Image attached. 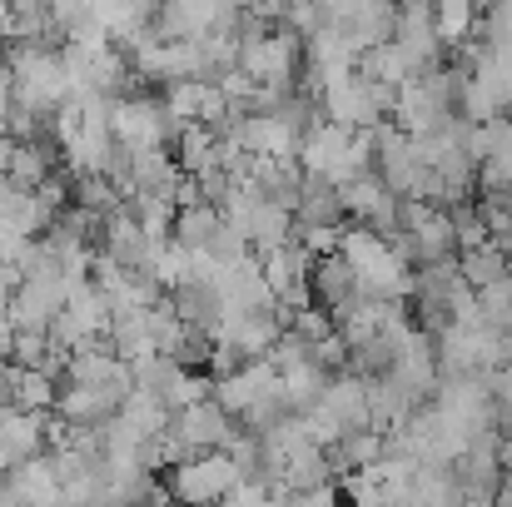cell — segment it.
Listing matches in <instances>:
<instances>
[{
    "label": "cell",
    "mask_w": 512,
    "mask_h": 507,
    "mask_svg": "<svg viewBox=\"0 0 512 507\" xmlns=\"http://www.w3.org/2000/svg\"><path fill=\"white\" fill-rule=\"evenodd\" d=\"M239 70L259 85V90H304V35H294L289 25L259 30L239 40Z\"/></svg>",
    "instance_id": "cell-1"
},
{
    "label": "cell",
    "mask_w": 512,
    "mask_h": 507,
    "mask_svg": "<svg viewBox=\"0 0 512 507\" xmlns=\"http://www.w3.org/2000/svg\"><path fill=\"white\" fill-rule=\"evenodd\" d=\"M413 269H433V264H453L458 259V229H453V209H438L428 199H403V224L388 239Z\"/></svg>",
    "instance_id": "cell-2"
},
{
    "label": "cell",
    "mask_w": 512,
    "mask_h": 507,
    "mask_svg": "<svg viewBox=\"0 0 512 507\" xmlns=\"http://www.w3.org/2000/svg\"><path fill=\"white\" fill-rule=\"evenodd\" d=\"M224 224L239 229L254 254H269V249H279V244H289V239L299 234V229H294V209L274 204V199H269L259 184H249V179H239V189L229 194Z\"/></svg>",
    "instance_id": "cell-3"
},
{
    "label": "cell",
    "mask_w": 512,
    "mask_h": 507,
    "mask_svg": "<svg viewBox=\"0 0 512 507\" xmlns=\"http://www.w3.org/2000/svg\"><path fill=\"white\" fill-rule=\"evenodd\" d=\"M110 130H115V140L130 155H140V150H170L174 135H179V120L170 115V105H165L160 90H140V95L115 100Z\"/></svg>",
    "instance_id": "cell-4"
},
{
    "label": "cell",
    "mask_w": 512,
    "mask_h": 507,
    "mask_svg": "<svg viewBox=\"0 0 512 507\" xmlns=\"http://www.w3.org/2000/svg\"><path fill=\"white\" fill-rule=\"evenodd\" d=\"M239 483L244 478L229 453H194V458L165 468V488H170L174 507H224V498Z\"/></svg>",
    "instance_id": "cell-5"
},
{
    "label": "cell",
    "mask_w": 512,
    "mask_h": 507,
    "mask_svg": "<svg viewBox=\"0 0 512 507\" xmlns=\"http://www.w3.org/2000/svg\"><path fill=\"white\" fill-rule=\"evenodd\" d=\"M130 393H135V373H125L115 383H70V388H60L55 413L70 428H80V433H100V428H110L120 418V408L130 403Z\"/></svg>",
    "instance_id": "cell-6"
},
{
    "label": "cell",
    "mask_w": 512,
    "mask_h": 507,
    "mask_svg": "<svg viewBox=\"0 0 512 507\" xmlns=\"http://www.w3.org/2000/svg\"><path fill=\"white\" fill-rule=\"evenodd\" d=\"M155 249H160V239H150V229L135 219L130 204H120V209L105 219V229H100V259H110V264H120V269H130V274H150Z\"/></svg>",
    "instance_id": "cell-7"
},
{
    "label": "cell",
    "mask_w": 512,
    "mask_h": 507,
    "mask_svg": "<svg viewBox=\"0 0 512 507\" xmlns=\"http://www.w3.org/2000/svg\"><path fill=\"white\" fill-rule=\"evenodd\" d=\"M259 259H264V279H269V294H274L279 309H304V304H314V294H309L314 254L299 244V234H294L289 244L259 254Z\"/></svg>",
    "instance_id": "cell-8"
},
{
    "label": "cell",
    "mask_w": 512,
    "mask_h": 507,
    "mask_svg": "<svg viewBox=\"0 0 512 507\" xmlns=\"http://www.w3.org/2000/svg\"><path fill=\"white\" fill-rule=\"evenodd\" d=\"M50 453V413L0 408V473H15Z\"/></svg>",
    "instance_id": "cell-9"
},
{
    "label": "cell",
    "mask_w": 512,
    "mask_h": 507,
    "mask_svg": "<svg viewBox=\"0 0 512 507\" xmlns=\"http://www.w3.org/2000/svg\"><path fill=\"white\" fill-rule=\"evenodd\" d=\"M70 284L75 279H20L10 294V329H50L70 304Z\"/></svg>",
    "instance_id": "cell-10"
},
{
    "label": "cell",
    "mask_w": 512,
    "mask_h": 507,
    "mask_svg": "<svg viewBox=\"0 0 512 507\" xmlns=\"http://www.w3.org/2000/svg\"><path fill=\"white\" fill-rule=\"evenodd\" d=\"M309 294H314V304H319L324 314H334V319H343V314H348V309L363 299V289H358V274H353V264H348L343 254H319V259H314Z\"/></svg>",
    "instance_id": "cell-11"
},
{
    "label": "cell",
    "mask_w": 512,
    "mask_h": 507,
    "mask_svg": "<svg viewBox=\"0 0 512 507\" xmlns=\"http://www.w3.org/2000/svg\"><path fill=\"white\" fill-rule=\"evenodd\" d=\"M65 169V150L55 135H35V140H15L10 150V165H5V179L20 184V189H40L50 174Z\"/></svg>",
    "instance_id": "cell-12"
},
{
    "label": "cell",
    "mask_w": 512,
    "mask_h": 507,
    "mask_svg": "<svg viewBox=\"0 0 512 507\" xmlns=\"http://www.w3.org/2000/svg\"><path fill=\"white\" fill-rule=\"evenodd\" d=\"M348 224V209H343V189L329 174H304V194H299V209H294V229H343Z\"/></svg>",
    "instance_id": "cell-13"
},
{
    "label": "cell",
    "mask_w": 512,
    "mask_h": 507,
    "mask_svg": "<svg viewBox=\"0 0 512 507\" xmlns=\"http://www.w3.org/2000/svg\"><path fill=\"white\" fill-rule=\"evenodd\" d=\"M170 304H174V314H179L184 329H199V334H209V338H219L224 319H229L224 294H219L214 284H199V279H189V284L170 289Z\"/></svg>",
    "instance_id": "cell-14"
},
{
    "label": "cell",
    "mask_w": 512,
    "mask_h": 507,
    "mask_svg": "<svg viewBox=\"0 0 512 507\" xmlns=\"http://www.w3.org/2000/svg\"><path fill=\"white\" fill-rule=\"evenodd\" d=\"M10 493H15V507H70V493H65V478L55 468V458H35L25 468L10 473Z\"/></svg>",
    "instance_id": "cell-15"
},
{
    "label": "cell",
    "mask_w": 512,
    "mask_h": 507,
    "mask_svg": "<svg viewBox=\"0 0 512 507\" xmlns=\"http://www.w3.org/2000/svg\"><path fill=\"white\" fill-rule=\"evenodd\" d=\"M279 383V373H274V363L269 358H254L249 368H239V373H224V378H214V398L234 413V418H244L269 388Z\"/></svg>",
    "instance_id": "cell-16"
},
{
    "label": "cell",
    "mask_w": 512,
    "mask_h": 507,
    "mask_svg": "<svg viewBox=\"0 0 512 507\" xmlns=\"http://www.w3.org/2000/svg\"><path fill=\"white\" fill-rule=\"evenodd\" d=\"M125 373H130V363L110 348V338H95V343H85V348H75V353L65 358L60 388H70V383H115V378H125Z\"/></svg>",
    "instance_id": "cell-17"
},
{
    "label": "cell",
    "mask_w": 512,
    "mask_h": 507,
    "mask_svg": "<svg viewBox=\"0 0 512 507\" xmlns=\"http://www.w3.org/2000/svg\"><path fill=\"white\" fill-rule=\"evenodd\" d=\"M224 229V209H214V204H179L174 209V244L179 249H189V254H204L209 244H214V234Z\"/></svg>",
    "instance_id": "cell-18"
},
{
    "label": "cell",
    "mask_w": 512,
    "mask_h": 507,
    "mask_svg": "<svg viewBox=\"0 0 512 507\" xmlns=\"http://www.w3.org/2000/svg\"><path fill=\"white\" fill-rule=\"evenodd\" d=\"M304 174H309V169L299 165V160H254V169H249V184H259V189H264L274 204H284V209H299Z\"/></svg>",
    "instance_id": "cell-19"
},
{
    "label": "cell",
    "mask_w": 512,
    "mask_h": 507,
    "mask_svg": "<svg viewBox=\"0 0 512 507\" xmlns=\"http://www.w3.org/2000/svg\"><path fill=\"white\" fill-rule=\"evenodd\" d=\"M458 274H463L473 289H488V284L508 279L512 259H508V249H503L498 239H488V244H478V249H463V254H458Z\"/></svg>",
    "instance_id": "cell-20"
},
{
    "label": "cell",
    "mask_w": 512,
    "mask_h": 507,
    "mask_svg": "<svg viewBox=\"0 0 512 507\" xmlns=\"http://www.w3.org/2000/svg\"><path fill=\"white\" fill-rule=\"evenodd\" d=\"M478 15H483V0H433V20H438V35L448 50H458L463 40L478 35Z\"/></svg>",
    "instance_id": "cell-21"
},
{
    "label": "cell",
    "mask_w": 512,
    "mask_h": 507,
    "mask_svg": "<svg viewBox=\"0 0 512 507\" xmlns=\"http://www.w3.org/2000/svg\"><path fill=\"white\" fill-rule=\"evenodd\" d=\"M55 403H60V373L15 368V408H25V413H55Z\"/></svg>",
    "instance_id": "cell-22"
},
{
    "label": "cell",
    "mask_w": 512,
    "mask_h": 507,
    "mask_svg": "<svg viewBox=\"0 0 512 507\" xmlns=\"http://www.w3.org/2000/svg\"><path fill=\"white\" fill-rule=\"evenodd\" d=\"M75 204L90 209V214H100V219H110V214L125 204V194H120L105 174H75Z\"/></svg>",
    "instance_id": "cell-23"
},
{
    "label": "cell",
    "mask_w": 512,
    "mask_h": 507,
    "mask_svg": "<svg viewBox=\"0 0 512 507\" xmlns=\"http://www.w3.org/2000/svg\"><path fill=\"white\" fill-rule=\"evenodd\" d=\"M453 229H458V254L493 239V229H488V219H483L478 204H458V209H453Z\"/></svg>",
    "instance_id": "cell-24"
},
{
    "label": "cell",
    "mask_w": 512,
    "mask_h": 507,
    "mask_svg": "<svg viewBox=\"0 0 512 507\" xmlns=\"http://www.w3.org/2000/svg\"><path fill=\"white\" fill-rule=\"evenodd\" d=\"M478 304H483V319L488 324L512 329V274L498 279V284H488V289H478Z\"/></svg>",
    "instance_id": "cell-25"
},
{
    "label": "cell",
    "mask_w": 512,
    "mask_h": 507,
    "mask_svg": "<svg viewBox=\"0 0 512 507\" xmlns=\"http://www.w3.org/2000/svg\"><path fill=\"white\" fill-rule=\"evenodd\" d=\"M488 383H493V403H498V433L512 438V368L488 373Z\"/></svg>",
    "instance_id": "cell-26"
},
{
    "label": "cell",
    "mask_w": 512,
    "mask_h": 507,
    "mask_svg": "<svg viewBox=\"0 0 512 507\" xmlns=\"http://www.w3.org/2000/svg\"><path fill=\"white\" fill-rule=\"evenodd\" d=\"M0 408H15V363L0 358Z\"/></svg>",
    "instance_id": "cell-27"
},
{
    "label": "cell",
    "mask_w": 512,
    "mask_h": 507,
    "mask_svg": "<svg viewBox=\"0 0 512 507\" xmlns=\"http://www.w3.org/2000/svg\"><path fill=\"white\" fill-rule=\"evenodd\" d=\"M294 507H348L334 493V488H319V493H304V498H294Z\"/></svg>",
    "instance_id": "cell-28"
},
{
    "label": "cell",
    "mask_w": 512,
    "mask_h": 507,
    "mask_svg": "<svg viewBox=\"0 0 512 507\" xmlns=\"http://www.w3.org/2000/svg\"><path fill=\"white\" fill-rule=\"evenodd\" d=\"M10 150H15V140L0 130V174H5V165H10Z\"/></svg>",
    "instance_id": "cell-29"
},
{
    "label": "cell",
    "mask_w": 512,
    "mask_h": 507,
    "mask_svg": "<svg viewBox=\"0 0 512 507\" xmlns=\"http://www.w3.org/2000/svg\"><path fill=\"white\" fill-rule=\"evenodd\" d=\"M493 507H512V478H503V488H498V498H493Z\"/></svg>",
    "instance_id": "cell-30"
},
{
    "label": "cell",
    "mask_w": 512,
    "mask_h": 507,
    "mask_svg": "<svg viewBox=\"0 0 512 507\" xmlns=\"http://www.w3.org/2000/svg\"><path fill=\"white\" fill-rule=\"evenodd\" d=\"M498 244H503V249H508V259H512V229H508V234H503V239H498Z\"/></svg>",
    "instance_id": "cell-31"
},
{
    "label": "cell",
    "mask_w": 512,
    "mask_h": 507,
    "mask_svg": "<svg viewBox=\"0 0 512 507\" xmlns=\"http://www.w3.org/2000/svg\"><path fill=\"white\" fill-rule=\"evenodd\" d=\"M483 5H488V0H483Z\"/></svg>",
    "instance_id": "cell-32"
}]
</instances>
